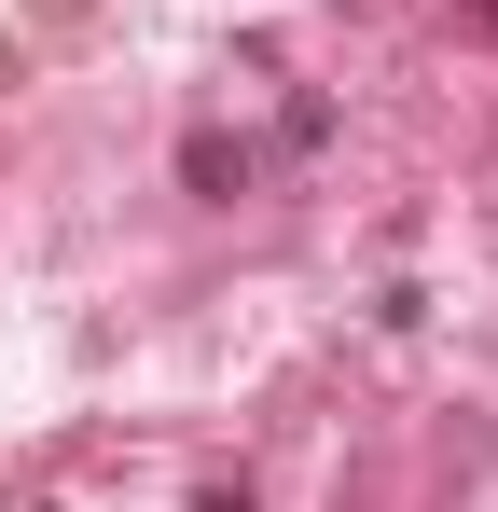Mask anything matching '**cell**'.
<instances>
[{
  "instance_id": "cell-1",
  "label": "cell",
  "mask_w": 498,
  "mask_h": 512,
  "mask_svg": "<svg viewBox=\"0 0 498 512\" xmlns=\"http://www.w3.org/2000/svg\"><path fill=\"white\" fill-rule=\"evenodd\" d=\"M180 180H194V194H236L249 153H236V139H180Z\"/></svg>"
},
{
  "instance_id": "cell-2",
  "label": "cell",
  "mask_w": 498,
  "mask_h": 512,
  "mask_svg": "<svg viewBox=\"0 0 498 512\" xmlns=\"http://www.w3.org/2000/svg\"><path fill=\"white\" fill-rule=\"evenodd\" d=\"M194 512H249V499H194Z\"/></svg>"
}]
</instances>
